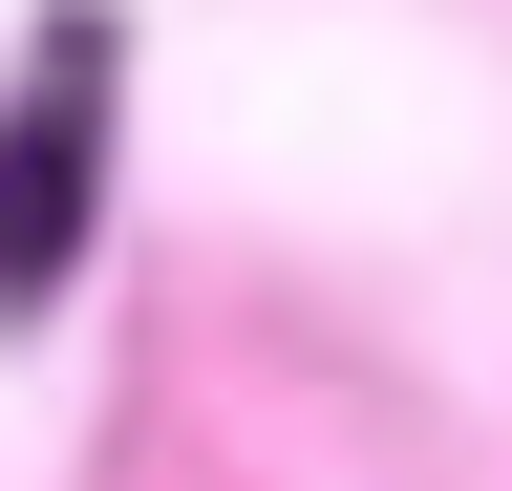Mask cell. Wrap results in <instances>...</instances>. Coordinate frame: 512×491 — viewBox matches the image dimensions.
Here are the masks:
<instances>
[{
    "label": "cell",
    "instance_id": "1",
    "mask_svg": "<svg viewBox=\"0 0 512 491\" xmlns=\"http://www.w3.org/2000/svg\"><path fill=\"white\" fill-rule=\"evenodd\" d=\"M86 214H107V22L64 0L43 65H22V107H0V321H43V299H64Z\"/></svg>",
    "mask_w": 512,
    "mask_h": 491
}]
</instances>
